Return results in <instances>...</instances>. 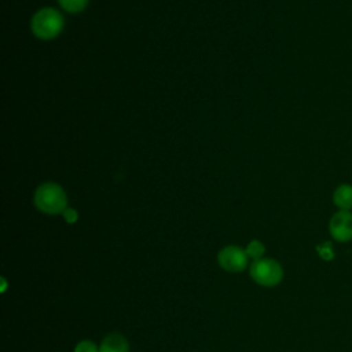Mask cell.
<instances>
[{"label":"cell","instance_id":"5b68a950","mask_svg":"<svg viewBox=\"0 0 352 352\" xmlns=\"http://www.w3.org/2000/svg\"><path fill=\"white\" fill-rule=\"evenodd\" d=\"M329 230L331 236L338 242L352 239V213L349 210H340L330 219Z\"/></svg>","mask_w":352,"mask_h":352},{"label":"cell","instance_id":"277c9868","mask_svg":"<svg viewBox=\"0 0 352 352\" xmlns=\"http://www.w3.org/2000/svg\"><path fill=\"white\" fill-rule=\"evenodd\" d=\"M249 256L246 254V250L235 245L226 246L217 253L219 265L228 272H241L246 268Z\"/></svg>","mask_w":352,"mask_h":352},{"label":"cell","instance_id":"ba28073f","mask_svg":"<svg viewBox=\"0 0 352 352\" xmlns=\"http://www.w3.org/2000/svg\"><path fill=\"white\" fill-rule=\"evenodd\" d=\"M245 250H246V254L249 256V258H253V261H256V260L263 258L264 252H265V246L260 241L253 239L248 243Z\"/></svg>","mask_w":352,"mask_h":352},{"label":"cell","instance_id":"30bf717a","mask_svg":"<svg viewBox=\"0 0 352 352\" xmlns=\"http://www.w3.org/2000/svg\"><path fill=\"white\" fill-rule=\"evenodd\" d=\"M74 352H99V348L96 346L95 342L89 340H82L76 345Z\"/></svg>","mask_w":352,"mask_h":352},{"label":"cell","instance_id":"7c38bea8","mask_svg":"<svg viewBox=\"0 0 352 352\" xmlns=\"http://www.w3.org/2000/svg\"><path fill=\"white\" fill-rule=\"evenodd\" d=\"M63 219L67 221V223H76L77 221V219H78V213L73 209V208H66L65 210H63Z\"/></svg>","mask_w":352,"mask_h":352},{"label":"cell","instance_id":"8fae6325","mask_svg":"<svg viewBox=\"0 0 352 352\" xmlns=\"http://www.w3.org/2000/svg\"><path fill=\"white\" fill-rule=\"evenodd\" d=\"M318 253H319V256L322 257V258H324V260H330V258H333V249H331V245L329 243V242H324V243H322V245H319L318 246Z\"/></svg>","mask_w":352,"mask_h":352},{"label":"cell","instance_id":"9c48e42d","mask_svg":"<svg viewBox=\"0 0 352 352\" xmlns=\"http://www.w3.org/2000/svg\"><path fill=\"white\" fill-rule=\"evenodd\" d=\"M58 3L67 12H80L85 8L88 0H58Z\"/></svg>","mask_w":352,"mask_h":352},{"label":"cell","instance_id":"6da1fadb","mask_svg":"<svg viewBox=\"0 0 352 352\" xmlns=\"http://www.w3.org/2000/svg\"><path fill=\"white\" fill-rule=\"evenodd\" d=\"M33 202L34 206L45 214H59L67 208L66 192L54 182L40 184L34 192Z\"/></svg>","mask_w":352,"mask_h":352},{"label":"cell","instance_id":"52a82bcc","mask_svg":"<svg viewBox=\"0 0 352 352\" xmlns=\"http://www.w3.org/2000/svg\"><path fill=\"white\" fill-rule=\"evenodd\" d=\"M333 202L340 210H349L352 209V186L351 184H341L333 192Z\"/></svg>","mask_w":352,"mask_h":352},{"label":"cell","instance_id":"7a4b0ae2","mask_svg":"<svg viewBox=\"0 0 352 352\" xmlns=\"http://www.w3.org/2000/svg\"><path fill=\"white\" fill-rule=\"evenodd\" d=\"M63 25L62 14L52 7L38 10L30 19V30L40 40L55 38L62 32Z\"/></svg>","mask_w":352,"mask_h":352},{"label":"cell","instance_id":"8992f818","mask_svg":"<svg viewBox=\"0 0 352 352\" xmlns=\"http://www.w3.org/2000/svg\"><path fill=\"white\" fill-rule=\"evenodd\" d=\"M128 351H129V345L126 338L118 333L106 336L99 346V352H128Z\"/></svg>","mask_w":352,"mask_h":352},{"label":"cell","instance_id":"3957f363","mask_svg":"<svg viewBox=\"0 0 352 352\" xmlns=\"http://www.w3.org/2000/svg\"><path fill=\"white\" fill-rule=\"evenodd\" d=\"M250 276L260 286H276L283 278L280 264L274 258H260L250 264Z\"/></svg>","mask_w":352,"mask_h":352}]
</instances>
